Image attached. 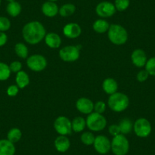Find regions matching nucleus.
Segmentation results:
<instances>
[{
    "mask_svg": "<svg viewBox=\"0 0 155 155\" xmlns=\"http://www.w3.org/2000/svg\"><path fill=\"white\" fill-rule=\"evenodd\" d=\"M22 34L25 41L28 44H37L45 38L46 30L41 22L34 21L25 25Z\"/></svg>",
    "mask_w": 155,
    "mask_h": 155,
    "instance_id": "nucleus-1",
    "label": "nucleus"
},
{
    "mask_svg": "<svg viewBox=\"0 0 155 155\" xmlns=\"http://www.w3.org/2000/svg\"><path fill=\"white\" fill-rule=\"evenodd\" d=\"M108 37L113 44L122 45L127 41L128 34L123 27L119 25H112L109 28Z\"/></svg>",
    "mask_w": 155,
    "mask_h": 155,
    "instance_id": "nucleus-2",
    "label": "nucleus"
},
{
    "mask_svg": "<svg viewBox=\"0 0 155 155\" xmlns=\"http://www.w3.org/2000/svg\"><path fill=\"white\" fill-rule=\"evenodd\" d=\"M129 104V99L123 93L113 94L108 99L109 107L115 112H122L126 110Z\"/></svg>",
    "mask_w": 155,
    "mask_h": 155,
    "instance_id": "nucleus-3",
    "label": "nucleus"
},
{
    "mask_svg": "<svg viewBox=\"0 0 155 155\" xmlns=\"http://www.w3.org/2000/svg\"><path fill=\"white\" fill-rule=\"evenodd\" d=\"M129 150V142L123 134L113 137L111 141V150L115 155H126Z\"/></svg>",
    "mask_w": 155,
    "mask_h": 155,
    "instance_id": "nucleus-4",
    "label": "nucleus"
},
{
    "mask_svg": "<svg viewBox=\"0 0 155 155\" xmlns=\"http://www.w3.org/2000/svg\"><path fill=\"white\" fill-rule=\"evenodd\" d=\"M86 125L90 130L94 132H99L106 127L107 120L105 117L100 113H91L87 116Z\"/></svg>",
    "mask_w": 155,
    "mask_h": 155,
    "instance_id": "nucleus-5",
    "label": "nucleus"
},
{
    "mask_svg": "<svg viewBox=\"0 0 155 155\" xmlns=\"http://www.w3.org/2000/svg\"><path fill=\"white\" fill-rule=\"evenodd\" d=\"M133 129L137 136L140 138H147L151 132V124L147 119L140 118L134 123Z\"/></svg>",
    "mask_w": 155,
    "mask_h": 155,
    "instance_id": "nucleus-6",
    "label": "nucleus"
},
{
    "mask_svg": "<svg viewBox=\"0 0 155 155\" xmlns=\"http://www.w3.org/2000/svg\"><path fill=\"white\" fill-rule=\"evenodd\" d=\"M81 46H68L61 49L59 56L65 62H74L79 58Z\"/></svg>",
    "mask_w": 155,
    "mask_h": 155,
    "instance_id": "nucleus-7",
    "label": "nucleus"
},
{
    "mask_svg": "<svg viewBox=\"0 0 155 155\" xmlns=\"http://www.w3.org/2000/svg\"><path fill=\"white\" fill-rule=\"evenodd\" d=\"M27 65L30 69L34 71H41L47 65V59L41 55H33L27 59Z\"/></svg>",
    "mask_w": 155,
    "mask_h": 155,
    "instance_id": "nucleus-8",
    "label": "nucleus"
},
{
    "mask_svg": "<svg viewBox=\"0 0 155 155\" xmlns=\"http://www.w3.org/2000/svg\"><path fill=\"white\" fill-rule=\"evenodd\" d=\"M54 128L61 135H68L71 133V122L65 116H59L55 120Z\"/></svg>",
    "mask_w": 155,
    "mask_h": 155,
    "instance_id": "nucleus-9",
    "label": "nucleus"
},
{
    "mask_svg": "<svg viewBox=\"0 0 155 155\" xmlns=\"http://www.w3.org/2000/svg\"><path fill=\"white\" fill-rule=\"evenodd\" d=\"M93 145L95 150L101 154H106L111 150V142L109 138L104 135L95 137Z\"/></svg>",
    "mask_w": 155,
    "mask_h": 155,
    "instance_id": "nucleus-10",
    "label": "nucleus"
},
{
    "mask_svg": "<svg viewBox=\"0 0 155 155\" xmlns=\"http://www.w3.org/2000/svg\"><path fill=\"white\" fill-rule=\"evenodd\" d=\"M116 11L114 4L107 1L100 2L96 7L97 14L101 18L111 17L115 14Z\"/></svg>",
    "mask_w": 155,
    "mask_h": 155,
    "instance_id": "nucleus-11",
    "label": "nucleus"
},
{
    "mask_svg": "<svg viewBox=\"0 0 155 155\" xmlns=\"http://www.w3.org/2000/svg\"><path fill=\"white\" fill-rule=\"evenodd\" d=\"M131 57H132V62L135 66L138 67V68L145 66L147 58L144 50H141V49H137V50H134Z\"/></svg>",
    "mask_w": 155,
    "mask_h": 155,
    "instance_id": "nucleus-12",
    "label": "nucleus"
},
{
    "mask_svg": "<svg viewBox=\"0 0 155 155\" xmlns=\"http://www.w3.org/2000/svg\"><path fill=\"white\" fill-rule=\"evenodd\" d=\"M93 102L87 98H80L76 102V108L78 111L84 114H90L92 113L94 110Z\"/></svg>",
    "mask_w": 155,
    "mask_h": 155,
    "instance_id": "nucleus-13",
    "label": "nucleus"
},
{
    "mask_svg": "<svg viewBox=\"0 0 155 155\" xmlns=\"http://www.w3.org/2000/svg\"><path fill=\"white\" fill-rule=\"evenodd\" d=\"M81 27L76 23L68 24L63 28V34H65V37H68V38H77L78 37L81 35Z\"/></svg>",
    "mask_w": 155,
    "mask_h": 155,
    "instance_id": "nucleus-14",
    "label": "nucleus"
},
{
    "mask_svg": "<svg viewBox=\"0 0 155 155\" xmlns=\"http://www.w3.org/2000/svg\"><path fill=\"white\" fill-rule=\"evenodd\" d=\"M15 146L8 139L0 140V155H15Z\"/></svg>",
    "mask_w": 155,
    "mask_h": 155,
    "instance_id": "nucleus-15",
    "label": "nucleus"
},
{
    "mask_svg": "<svg viewBox=\"0 0 155 155\" xmlns=\"http://www.w3.org/2000/svg\"><path fill=\"white\" fill-rule=\"evenodd\" d=\"M59 7L55 3V2H44L42 5V12L44 15L47 17H54L59 13Z\"/></svg>",
    "mask_w": 155,
    "mask_h": 155,
    "instance_id": "nucleus-16",
    "label": "nucleus"
},
{
    "mask_svg": "<svg viewBox=\"0 0 155 155\" xmlns=\"http://www.w3.org/2000/svg\"><path fill=\"white\" fill-rule=\"evenodd\" d=\"M54 144L55 147L58 151L64 153L69 149L71 143H70L69 139L65 135H60L56 138Z\"/></svg>",
    "mask_w": 155,
    "mask_h": 155,
    "instance_id": "nucleus-17",
    "label": "nucleus"
},
{
    "mask_svg": "<svg viewBox=\"0 0 155 155\" xmlns=\"http://www.w3.org/2000/svg\"><path fill=\"white\" fill-rule=\"evenodd\" d=\"M45 42L50 48H59L61 45V38L57 34L49 33L45 36Z\"/></svg>",
    "mask_w": 155,
    "mask_h": 155,
    "instance_id": "nucleus-18",
    "label": "nucleus"
},
{
    "mask_svg": "<svg viewBox=\"0 0 155 155\" xmlns=\"http://www.w3.org/2000/svg\"><path fill=\"white\" fill-rule=\"evenodd\" d=\"M103 89L106 93L111 95L116 92L118 89V84L113 78H107L103 83Z\"/></svg>",
    "mask_w": 155,
    "mask_h": 155,
    "instance_id": "nucleus-19",
    "label": "nucleus"
},
{
    "mask_svg": "<svg viewBox=\"0 0 155 155\" xmlns=\"http://www.w3.org/2000/svg\"><path fill=\"white\" fill-rule=\"evenodd\" d=\"M15 81L17 86L19 88H25L26 86L29 84L30 78L28 74L25 71H20L17 73L15 78Z\"/></svg>",
    "mask_w": 155,
    "mask_h": 155,
    "instance_id": "nucleus-20",
    "label": "nucleus"
},
{
    "mask_svg": "<svg viewBox=\"0 0 155 155\" xmlns=\"http://www.w3.org/2000/svg\"><path fill=\"white\" fill-rule=\"evenodd\" d=\"M21 5L19 2H8V5L6 7V11L7 13L9 15L12 17H17L18 15H20L21 12Z\"/></svg>",
    "mask_w": 155,
    "mask_h": 155,
    "instance_id": "nucleus-21",
    "label": "nucleus"
},
{
    "mask_svg": "<svg viewBox=\"0 0 155 155\" xmlns=\"http://www.w3.org/2000/svg\"><path fill=\"white\" fill-rule=\"evenodd\" d=\"M75 10V5L71 3H67L61 6L59 10V13L62 17H69L74 14Z\"/></svg>",
    "mask_w": 155,
    "mask_h": 155,
    "instance_id": "nucleus-22",
    "label": "nucleus"
},
{
    "mask_svg": "<svg viewBox=\"0 0 155 155\" xmlns=\"http://www.w3.org/2000/svg\"><path fill=\"white\" fill-rule=\"evenodd\" d=\"M86 126V121L82 117H76L71 122V127L72 130L75 132H82Z\"/></svg>",
    "mask_w": 155,
    "mask_h": 155,
    "instance_id": "nucleus-23",
    "label": "nucleus"
},
{
    "mask_svg": "<svg viewBox=\"0 0 155 155\" xmlns=\"http://www.w3.org/2000/svg\"><path fill=\"white\" fill-rule=\"evenodd\" d=\"M21 136V131L18 128H13L8 131V134H7V139L12 142L13 144H15V143L20 141Z\"/></svg>",
    "mask_w": 155,
    "mask_h": 155,
    "instance_id": "nucleus-24",
    "label": "nucleus"
},
{
    "mask_svg": "<svg viewBox=\"0 0 155 155\" xmlns=\"http://www.w3.org/2000/svg\"><path fill=\"white\" fill-rule=\"evenodd\" d=\"M109 28H110V25H109L108 22L105 20H103V19L97 20L93 25L94 30L96 32L100 33V34L105 33L106 31H108Z\"/></svg>",
    "mask_w": 155,
    "mask_h": 155,
    "instance_id": "nucleus-25",
    "label": "nucleus"
},
{
    "mask_svg": "<svg viewBox=\"0 0 155 155\" xmlns=\"http://www.w3.org/2000/svg\"><path fill=\"white\" fill-rule=\"evenodd\" d=\"M119 127H120L121 134L126 135V134L130 133L131 131L132 130V128H133V125H132V123L130 120L124 119L120 123Z\"/></svg>",
    "mask_w": 155,
    "mask_h": 155,
    "instance_id": "nucleus-26",
    "label": "nucleus"
},
{
    "mask_svg": "<svg viewBox=\"0 0 155 155\" xmlns=\"http://www.w3.org/2000/svg\"><path fill=\"white\" fill-rule=\"evenodd\" d=\"M11 72L9 65L0 62V81H2L8 79V78L11 75Z\"/></svg>",
    "mask_w": 155,
    "mask_h": 155,
    "instance_id": "nucleus-27",
    "label": "nucleus"
},
{
    "mask_svg": "<svg viewBox=\"0 0 155 155\" xmlns=\"http://www.w3.org/2000/svg\"><path fill=\"white\" fill-rule=\"evenodd\" d=\"M15 52L18 56L22 59H25L28 57V47L22 43H18L15 46Z\"/></svg>",
    "mask_w": 155,
    "mask_h": 155,
    "instance_id": "nucleus-28",
    "label": "nucleus"
},
{
    "mask_svg": "<svg viewBox=\"0 0 155 155\" xmlns=\"http://www.w3.org/2000/svg\"><path fill=\"white\" fill-rule=\"evenodd\" d=\"M94 140L95 136L91 132H84L81 136V142L84 144H85V145H93L94 142Z\"/></svg>",
    "mask_w": 155,
    "mask_h": 155,
    "instance_id": "nucleus-29",
    "label": "nucleus"
},
{
    "mask_svg": "<svg viewBox=\"0 0 155 155\" xmlns=\"http://www.w3.org/2000/svg\"><path fill=\"white\" fill-rule=\"evenodd\" d=\"M130 5V0H115L114 5L119 12H123L127 9Z\"/></svg>",
    "mask_w": 155,
    "mask_h": 155,
    "instance_id": "nucleus-30",
    "label": "nucleus"
},
{
    "mask_svg": "<svg viewBox=\"0 0 155 155\" xmlns=\"http://www.w3.org/2000/svg\"><path fill=\"white\" fill-rule=\"evenodd\" d=\"M145 70L150 75L155 76V57L147 59L145 65Z\"/></svg>",
    "mask_w": 155,
    "mask_h": 155,
    "instance_id": "nucleus-31",
    "label": "nucleus"
},
{
    "mask_svg": "<svg viewBox=\"0 0 155 155\" xmlns=\"http://www.w3.org/2000/svg\"><path fill=\"white\" fill-rule=\"evenodd\" d=\"M11 28V22L9 19L6 17L0 16V31L1 32H5L8 31Z\"/></svg>",
    "mask_w": 155,
    "mask_h": 155,
    "instance_id": "nucleus-32",
    "label": "nucleus"
},
{
    "mask_svg": "<svg viewBox=\"0 0 155 155\" xmlns=\"http://www.w3.org/2000/svg\"><path fill=\"white\" fill-rule=\"evenodd\" d=\"M94 110H95V113H100V114H102L106 110V104L105 103L103 102V101H98L96 104H94Z\"/></svg>",
    "mask_w": 155,
    "mask_h": 155,
    "instance_id": "nucleus-33",
    "label": "nucleus"
},
{
    "mask_svg": "<svg viewBox=\"0 0 155 155\" xmlns=\"http://www.w3.org/2000/svg\"><path fill=\"white\" fill-rule=\"evenodd\" d=\"M22 65L20 62L18 61H15V62H12L9 65V68L11 70L12 72L14 73H18V71H21Z\"/></svg>",
    "mask_w": 155,
    "mask_h": 155,
    "instance_id": "nucleus-34",
    "label": "nucleus"
},
{
    "mask_svg": "<svg viewBox=\"0 0 155 155\" xmlns=\"http://www.w3.org/2000/svg\"><path fill=\"white\" fill-rule=\"evenodd\" d=\"M149 75L150 74H148V72L146 70H141L137 74V80L139 82H144L148 78Z\"/></svg>",
    "mask_w": 155,
    "mask_h": 155,
    "instance_id": "nucleus-35",
    "label": "nucleus"
},
{
    "mask_svg": "<svg viewBox=\"0 0 155 155\" xmlns=\"http://www.w3.org/2000/svg\"><path fill=\"white\" fill-rule=\"evenodd\" d=\"M109 132H110V135H113V137L121 134L120 127H119V125H112V126H110V127H109Z\"/></svg>",
    "mask_w": 155,
    "mask_h": 155,
    "instance_id": "nucleus-36",
    "label": "nucleus"
},
{
    "mask_svg": "<svg viewBox=\"0 0 155 155\" xmlns=\"http://www.w3.org/2000/svg\"><path fill=\"white\" fill-rule=\"evenodd\" d=\"M19 87L17 85H11L7 89V94L10 97H15L18 94Z\"/></svg>",
    "mask_w": 155,
    "mask_h": 155,
    "instance_id": "nucleus-37",
    "label": "nucleus"
},
{
    "mask_svg": "<svg viewBox=\"0 0 155 155\" xmlns=\"http://www.w3.org/2000/svg\"><path fill=\"white\" fill-rule=\"evenodd\" d=\"M7 41H8V37L5 34V33L0 31V47L5 45Z\"/></svg>",
    "mask_w": 155,
    "mask_h": 155,
    "instance_id": "nucleus-38",
    "label": "nucleus"
},
{
    "mask_svg": "<svg viewBox=\"0 0 155 155\" xmlns=\"http://www.w3.org/2000/svg\"><path fill=\"white\" fill-rule=\"evenodd\" d=\"M7 1H8V2H15V0H7Z\"/></svg>",
    "mask_w": 155,
    "mask_h": 155,
    "instance_id": "nucleus-39",
    "label": "nucleus"
},
{
    "mask_svg": "<svg viewBox=\"0 0 155 155\" xmlns=\"http://www.w3.org/2000/svg\"><path fill=\"white\" fill-rule=\"evenodd\" d=\"M48 1H50V2H56L57 0H48Z\"/></svg>",
    "mask_w": 155,
    "mask_h": 155,
    "instance_id": "nucleus-40",
    "label": "nucleus"
},
{
    "mask_svg": "<svg viewBox=\"0 0 155 155\" xmlns=\"http://www.w3.org/2000/svg\"><path fill=\"white\" fill-rule=\"evenodd\" d=\"M1 3H2V0H0V5H1Z\"/></svg>",
    "mask_w": 155,
    "mask_h": 155,
    "instance_id": "nucleus-41",
    "label": "nucleus"
}]
</instances>
